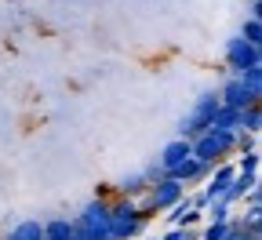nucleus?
Wrapping results in <instances>:
<instances>
[{
  "label": "nucleus",
  "instance_id": "f257e3e1",
  "mask_svg": "<svg viewBox=\"0 0 262 240\" xmlns=\"http://www.w3.org/2000/svg\"><path fill=\"white\" fill-rule=\"evenodd\" d=\"M73 222H77V236H84V240H113L110 200H102V197H91L84 208L73 215Z\"/></svg>",
  "mask_w": 262,
  "mask_h": 240
},
{
  "label": "nucleus",
  "instance_id": "f03ea898",
  "mask_svg": "<svg viewBox=\"0 0 262 240\" xmlns=\"http://www.w3.org/2000/svg\"><path fill=\"white\" fill-rule=\"evenodd\" d=\"M233 139L237 135H229V131H219V127H208L204 135H196V139L189 142L193 157L208 164V167H219L226 160H233Z\"/></svg>",
  "mask_w": 262,
  "mask_h": 240
},
{
  "label": "nucleus",
  "instance_id": "7ed1b4c3",
  "mask_svg": "<svg viewBox=\"0 0 262 240\" xmlns=\"http://www.w3.org/2000/svg\"><path fill=\"white\" fill-rule=\"evenodd\" d=\"M146 219L139 215L135 200L127 197H113L110 200V229H113V240H139L146 233Z\"/></svg>",
  "mask_w": 262,
  "mask_h": 240
},
{
  "label": "nucleus",
  "instance_id": "20e7f679",
  "mask_svg": "<svg viewBox=\"0 0 262 240\" xmlns=\"http://www.w3.org/2000/svg\"><path fill=\"white\" fill-rule=\"evenodd\" d=\"M219 95L215 91H201L196 95V102H193V110L182 117V124H179V135L175 139H186V142H193L196 135H204L208 127H211V120H215V113H219Z\"/></svg>",
  "mask_w": 262,
  "mask_h": 240
},
{
  "label": "nucleus",
  "instance_id": "39448f33",
  "mask_svg": "<svg viewBox=\"0 0 262 240\" xmlns=\"http://www.w3.org/2000/svg\"><path fill=\"white\" fill-rule=\"evenodd\" d=\"M215 95H219V102L222 106H229V110H251V106H262V95H255V91H248V84L241 80V77H233V73H226L222 77V84L215 88Z\"/></svg>",
  "mask_w": 262,
  "mask_h": 240
},
{
  "label": "nucleus",
  "instance_id": "423d86ee",
  "mask_svg": "<svg viewBox=\"0 0 262 240\" xmlns=\"http://www.w3.org/2000/svg\"><path fill=\"white\" fill-rule=\"evenodd\" d=\"M222 58H226V70L233 73V77H241L244 70H251V66H262V48H251L241 37H229Z\"/></svg>",
  "mask_w": 262,
  "mask_h": 240
},
{
  "label": "nucleus",
  "instance_id": "0eeeda50",
  "mask_svg": "<svg viewBox=\"0 0 262 240\" xmlns=\"http://www.w3.org/2000/svg\"><path fill=\"white\" fill-rule=\"evenodd\" d=\"M182 197H186V186L175 182L171 175H164L160 182H153V186L146 189V200L153 204V211H157V215H160V211H168L171 204H179Z\"/></svg>",
  "mask_w": 262,
  "mask_h": 240
},
{
  "label": "nucleus",
  "instance_id": "6e6552de",
  "mask_svg": "<svg viewBox=\"0 0 262 240\" xmlns=\"http://www.w3.org/2000/svg\"><path fill=\"white\" fill-rule=\"evenodd\" d=\"M189 157H193L189 142H186V139H171V142H164V149H160L153 160L160 164V171H164V175H171V171H175L179 164H186Z\"/></svg>",
  "mask_w": 262,
  "mask_h": 240
},
{
  "label": "nucleus",
  "instance_id": "1a4fd4ad",
  "mask_svg": "<svg viewBox=\"0 0 262 240\" xmlns=\"http://www.w3.org/2000/svg\"><path fill=\"white\" fill-rule=\"evenodd\" d=\"M233 175H237V167H233V160H226V164H219V167H211V175L204 179V197L208 200H222V193L229 189V182H233Z\"/></svg>",
  "mask_w": 262,
  "mask_h": 240
},
{
  "label": "nucleus",
  "instance_id": "9d476101",
  "mask_svg": "<svg viewBox=\"0 0 262 240\" xmlns=\"http://www.w3.org/2000/svg\"><path fill=\"white\" fill-rule=\"evenodd\" d=\"M208 175H211V167H208V164H201L196 157H189L186 164H179V167L171 171V179H175V182H182V186H186V193H189L193 186H204V179H208Z\"/></svg>",
  "mask_w": 262,
  "mask_h": 240
},
{
  "label": "nucleus",
  "instance_id": "9b49d317",
  "mask_svg": "<svg viewBox=\"0 0 262 240\" xmlns=\"http://www.w3.org/2000/svg\"><path fill=\"white\" fill-rule=\"evenodd\" d=\"M146 189H149V182H146V175H142V167L127 171V175H120V179L113 182V197H127V200L142 197Z\"/></svg>",
  "mask_w": 262,
  "mask_h": 240
},
{
  "label": "nucleus",
  "instance_id": "f8f14e48",
  "mask_svg": "<svg viewBox=\"0 0 262 240\" xmlns=\"http://www.w3.org/2000/svg\"><path fill=\"white\" fill-rule=\"evenodd\" d=\"M40 226H44V240H70V236H77L73 215H51V219H44Z\"/></svg>",
  "mask_w": 262,
  "mask_h": 240
},
{
  "label": "nucleus",
  "instance_id": "ddd939ff",
  "mask_svg": "<svg viewBox=\"0 0 262 240\" xmlns=\"http://www.w3.org/2000/svg\"><path fill=\"white\" fill-rule=\"evenodd\" d=\"M255 186H258V175H233V182H229V189L222 193V200L229 204V208H233V204H241Z\"/></svg>",
  "mask_w": 262,
  "mask_h": 240
},
{
  "label": "nucleus",
  "instance_id": "4468645a",
  "mask_svg": "<svg viewBox=\"0 0 262 240\" xmlns=\"http://www.w3.org/2000/svg\"><path fill=\"white\" fill-rule=\"evenodd\" d=\"M0 240H44V226H40V219H22V222H15Z\"/></svg>",
  "mask_w": 262,
  "mask_h": 240
},
{
  "label": "nucleus",
  "instance_id": "2eb2a0df",
  "mask_svg": "<svg viewBox=\"0 0 262 240\" xmlns=\"http://www.w3.org/2000/svg\"><path fill=\"white\" fill-rule=\"evenodd\" d=\"M211 127H219V131H229V135H237V131H241V110H229V106H219V113H215Z\"/></svg>",
  "mask_w": 262,
  "mask_h": 240
},
{
  "label": "nucleus",
  "instance_id": "dca6fc26",
  "mask_svg": "<svg viewBox=\"0 0 262 240\" xmlns=\"http://www.w3.org/2000/svg\"><path fill=\"white\" fill-rule=\"evenodd\" d=\"M258 164H262V153H258V149L233 153V167H237V175H258Z\"/></svg>",
  "mask_w": 262,
  "mask_h": 240
},
{
  "label": "nucleus",
  "instance_id": "f3484780",
  "mask_svg": "<svg viewBox=\"0 0 262 240\" xmlns=\"http://www.w3.org/2000/svg\"><path fill=\"white\" fill-rule=\"evenodd\" d=\"M237 37H241V40H248L251 48H262V18H244Z\"/></svg>",
  "mask_w": 262,
  "mask_h": 240
},
{
  "label": "nucleus",
  "instance_id": "a211bd4d",
  "mask_svg": "<svg viewBox=\"0 0 262 240\" xmlns=\"http://www.w3.org/2000/svg\"><path fill=\"white\" fill-rule=\"evenodd\" d=\"M233 219V208H229L226 200H208L204 208V222H229Z\"/></svg>",
  "mask_w": 262,
  "mask_h": 240
},
{
  "label": "nucleus",
  "instance_id": "6ab92c4d",
  "mask_svg": "<svg viewBox=\"0 0 262 240\" xmlns=\"http://www.w3.org/2000/svg\"><path fill=\"white\" fill-rule=\"evenodd\" d=\"M241 131L244 135H258L262 131V106H251L241 113Z\"/></svg>",
  "mask_w": 262,
  "mask_h": 240
},
{
  "label": "nucleus",
  "instance_id": "aec40b11",
  "mask_svg": "<svg viewBox=\"0 0 262 240\" xmlns=\"http://www.w3.org/2000/svg\"><path fill=\"white\" fill-rule=\"evenodd\" d=\"M229 226H233V219H229V222H208V226L201 229V240H222V236L229 233Z\"/></svg>",
  "mask_w": 262,
  "mask_h": 240
},
{
  "label": "nucleus",
  "instance_id": "412c9836",
  "mask_svg": "<svg viewBox=\"0 0 262 240\" xmlns=\"http://www.w3.org/2000/svg\"><path fill=\"white\" fill-rule=\"evenodd\" d=\"M241 80L248 84V91L262 95V66H251V70H244V73H241Z\"/></svg>",
  "mask_w": 262,
  "mask_h": 240
},
{
  "label": "nucleus",
  "instance_id": "4be33fe9",
  "mask_svg": "<svg viewBox=\"0 0 262 240\" xmlns=\"http://www.w3.org/2000/svg\"><path fill=\"white\" fill-rule=\"evenodd\" d=\"M142 175H146V182L153 186V182H160V179H164V171H160V164H157V160H149V164H142Z\"/></svg>",
  "mask_w": 262,
  "mask_h": 240
},
{
  "label": "nucleus",
  "instance_id": "5701e85b",
  "mask_svg": "<svg viewBox=\"0 0 262 240\" xmlns=\"http://www.w3.org/2000/svg\"><path fill=\"white\" fill-rule=\"evenodd\" d=\"M222 240H262V236H251V233H244V229H237V226H229V233H226Z\"/></svg>",
  "mask_w": 262,
  "mask_h": 240
},
{
  "label": "nucleus",
  "instance_id": "b1692460",
  "mask_svg": "<svg viewBox=\"0 0 262 240\" xmlns=\"http://www.w3.org/2000/svg\"><path fill=\"white\" fill-rule=\"evenodd\" d=\"M244 200H248V208H262V189L255 186V189H251V193H248Z\"/></svg>",
  "mask_w": 262,
  "mask_h": 240
},
{
  "label": "nucleus",
  "instance_id": "393cba45",
  "mask_svg": "<svg viewBox=\"0 0 262 240\" xmlns=\"http://www.w3.org/2000/svg\"><path fill=\"white\" fill-rule=\"evenodd\" d=\"M248 18H262V0H251L248 4Z\"/></svg>",
  "mask_w": 262,
  "mask_h": 240
},
{
  "label": "nucleus",
  "instance_id": "a878e982",
  "mask_svg": "<svg viewBox=\"0 0 262 240\" xmlns=\"http://www.w3.org/2000/svg\"><path fill=\"white\" fill-rule=\"evenodd\" d=\"M142 240H160V236H157V233H153V236H142Z\"/></svg>",
  "mask_w": 262,
  "mask_h": 240
},
{
  "label": "nucleus",
  "instance_id": "bb28decb",
  "mask_svg": "<svg viewBox=\"0 0 262 240\" xmlns=\"http://www.w3.org/2000/svg\"><path fill=\"white\" fill-rule=\"evenodd\" d=\"M70 240H84V236H70Z\"/></svg>",
  "mask_w": 262,
  "mask_h": 240
}]
</instances>
